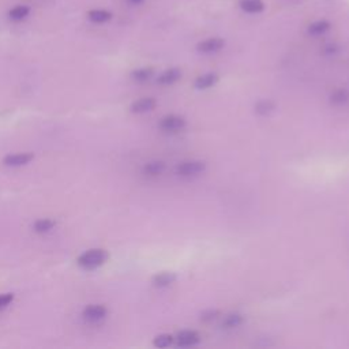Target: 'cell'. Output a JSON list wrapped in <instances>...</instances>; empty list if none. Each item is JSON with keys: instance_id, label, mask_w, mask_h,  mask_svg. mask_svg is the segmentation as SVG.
Listing matches in <instances>:
<instances>
[{"instance_id": "6da1fadb", "label": "cell", "mask_w": 349, "mask_h": 349, "mask_svg": "<svg viewBox=\"0 0 349 349\" xmlns=\"http://www.w3.org/2000/svg\"><path fill=\"white\" fill-rule=\"evenodd\" d=\"M109 254L104 248H92L87 250L82 255H79L77 259L79 267H82L85 270H94L104 265L105 262L108 261Z\"/></svg>"}, {"instance_id": "7a4b0ae2", "label": "cell", "mask_w": 349, "mask_h": 349, "mask_svg": "<svg viewBox=\"0 0 349 349\" xmlns=\"http://www.w3.org/2000/svg\"><path fill=\"white\" fill-rule=\"evenodd\" d=\"M206 169V164L204 161H184L176 166V174L180 178H192L198 176Z\"/></svg>"}, {"instance_id": "3957f363", "label": "cell", "mask_w": 349, "mask_h": 349, "mask_svg": "<svg viewBox=\"0 0 349 349\" xmlns=\"http://www.w3.org/2000/svg\"><path fill=\"white\" fill-rule=\"evenodd\" d=\"M108 310L103 304H90L83 310V319L87 323H100L101 320H104L107 318Z\"/></svg>"}, {"instance_id": "277c9868", "label": "cell", "mask_w": 349, "mask_h": 349, "mask_svg": "<svg viewBox=\"0 0 349 349\" xmlns=\"http://www.w3.org/2000/svg\"><path fill=\"white\" fill-rule=\"evenodd\" d=\"M184 126H186V120L182 116H176V115L162 117L160 121V129L165 133H178L184 129Z\"/></svg>"}, {"instance_id": "5b68a950", "label": "cell", "mask_w": 349, "mask_h": 349, "mask_svg": "<svg viewBox=\"0 0 349 349\" xmlns=\"http://www.w3.org/2000/svg\"><path fill=\"white\" fill-rule=\"evenodd\" d=\"M225 41L220 37H212L208 38V40H204L201 41L198 45H196V49L201 54H214V52H218L224 48Z\"/></svg>"}, {"instance_id": "8992f818", "label": "cell", "mask_w": 349, "mask_h": 349, "mask_svg": "<svg viewBox=\"0 0 349 349\" xmlns=\"http://www.w3.org/2000/svg\"><path fill=\"white\" fill-rule=\"evenodd\" d=\"M34 158L33 153H15L6 156L3 160V164L6 166H22L29 164Z\"/></svg>"}, {"instance_id": "52a82bcc", "label": "cell", "mask_w": 349, "mask_h": 349, "mask_svg": "<svg viewBox=\"0 0 349 349\" xmlns=\"http://www.w3.org/2000/svg\"><path fill=\"white\" fill-rule=\"evenodd\" d=\"M156 100L152 98V97H145V98H141V100H137L135 103L131 104L130 109L133 113H146L153 111L156 108Z\"/></svg>"}, {"instance_id": "ba28073f", "label": "cell", "mask_w": 349, "mask_h": 349, "mask_svg": "<svg viewBox=\"0 0 349 349\" xmlns=\"http://www.w3.org/2000/svg\"><path fill=\"white\" fill-rule=\"evenodd\" d=\"M200 340V334L196 332H192V330H184L176 337V342L179 346H192V345L198 344Z\"/></svg>"}, {"instance_id": "9c48e42d", "label": "cell", "mask_w": 349, "mask_h": 349, "mask_svg": "<svg viewBox=\"0 0 349 349\" xmlns=\"http://www.w3.org/2000/svg\"><path fill=\"white\" fill-rule=\"evenodd\" d=\"M217 82H218V75L216 72H208V74L198 77L194 82V86L198 90H206L209 87L214 86Z\"/></svg>"}, {"instance_id": "30bf717a", "label": "cell", "mask_w": 349, "mask_h": 349, "mask_svg": "<svg viewBox=\"0 0 349 349\" xmlns=\"http://www.w3.org/2000/svg\"><path fill=\"white\" fill-rule=\"evenodd\" d=\"M180 78H182V71L179 68H169L160 74L157 82L160 85H172V83L178 82Z\"/></svg>"}, {"instance_id": "8fae6325", "label": "cell", "mask_w": 349, "mask_h": 349, "mask_svg": "<svg viewBox=\"0 0 349 349\" xmlns=\"http://www.w3.org/2000/svg\"><path fill=\"white\" fill-rule=\"evenodd\" d=\"M176 275L174 273H160V275L154 276L153 280H152V283H153V285L156 288H166L169 287V285H172V284L176 281Z\"/></svg>"}, {"instance_id": "7c38bea8", "label": "cell", "mask_w": 349, "mask_h": 349, "mask_svg": "<svg viewBox=\"0 0 349 349\" xmlns=\"http://www.w3.org/2000/svg\"><path fill=\"white\" fill-rule=\"evenodd\" d=\"M239 6L244 13L248 14H258L265 9V5L262 3V0H240Z\"/></svg>"}, {"instance_id": "4fadbf2b", "label": "cell", "mask_w": 349, "mask_h": 349, "mask_svg": "<svg viewBox=\"0 0 349 349\" xmlns=\"http://www.w3.org/2000/svg\"><path fill=\"white\" fill-rule=\"evenodd\" d=\"M87 18L93 23H105V22L112 19V14L107 11V10H90L87 13Z\"/></svg>"}, {"instance_id": "5bb4252c", "label": "cell", "mask_w": 349, "mask_h": 349, "mask_svg": "<svg viewBox=\"0 0 349 349\" xmlns=\"http://www.w3.org/2000/svg\"><path fill=\"white\" fill-rule=\"evenodd\" d=\"M165 170V164L162 161H150L143 166V173L146 176H160Z\"/></svg>"}, {"instance_id": "9a60e30c", "label": "cell", "mask_w": 349, "mask_h": 349, "mask_svg": "<svg viewBox=\"0 0 349 349\" xmlns=\"http://www.w3.org/2000/svg\"><path fill=\"white\" fill-rule=\"evenodd\" d=\"M55 225H56V222L54 220H51V218H41V220H37L34 222L33 229L34 232L37 233H46L52 231L55 228Z\"/></svg>"}, {"instance_id": "2e32d148", "label": "cell", "mask_w": 349, "mask_h": 349, "mask_svg": "<svg viewBox=\"0 0 349 349\" xmlns=\"http://www.w3.org/2000/svg\"><path fill=\"white\" fill-rule=\"evenodd\" d=\"M330 29V23L328 21H315L308 26V33L311 36H320Z\"/></svg>"}, {"instance_id": "e0dca14e", "label": "cell", "mask_w": 349, "mask_h": 349, "mask_svg": "<svg viewBox=\"0 0 349 349\" xmlns=\"http://www.w3.org/2000/svg\"><path fill=\"white\" fill-rule=\"evenodd\" d=\"M29 7H26V6H15L14 9H11L9 11V17L13 21H22V19H25L29 15Z\"/></svg>"}, {"instance_id": "ac0fdd59", "label": "cell", "mask_w": 349, "mask_h": 349, "mask_svg": "<svg viewBox=\"0 0 349 349\" xmlns=\"http://www.w3.org/2000/svg\"><path fill=\"white\" fill-rule=\"evenodd\" d=\"M349 101V92L345 90V89H340V90H336L330 96V103L334 105H342L346 104Z\"/></svg>"}, {"instance_id": "d6986e66", "label": "cell", "mask_w": 349, "mask_h": 349, "mask_svg": "<svg viewBox=\"0 0 349 349\" xmlns=\"http://www.w3.org/2000/svg\"><path fill=\"white\" fill-rule=\"evenodd\" d=\"M153 77V70L152 68H138V70L133 71L131 78L137 82H146Z\"/></svg>"}, {"instance_id": "ffe728a7", "label": "cell", "mask_w": 349, "mask_h": 349, "mask_svg": "<svg viewBox=\"0 0 349 349\" xmlns=\"http://www.w3.org/2000/svg\"><path fill=\"white\" fill-rule=\"evenodd\" d=\"M241 322H243V316L240 314H229V315L225 316L224 322H222V326L225 329H233L240 326Z\"/></svg>"}, {"instance_id": "44dd1931", "label": "cell", "mask_w": 349, "mask_h": 349, "mask_svg": "<svg viewBox=\"0 0 349 349\" xmlns=\"http://www.w3.org/2000/svg\"><path fill=\"white\" fill-rule=\"evenodd\" d=\"M173 342V337L170 334H160L153 340V345L156 348H166Z\"/></svg>"}, {"instance_id": "7402d4cb", "label": "cell", "mask_w": 349, "mask_h": 349, "mask_svg": "<svg viewBox=\"0 0 349 349\" xmlns=\"http://www.w3.org/2000/svg\"><path fill=\"white\" fill-rule=\"evenodd\" d=\"M275 109V104L271 103V101H261V103H258L257 105H255V111H257V113H259V115H267V113H270L271 111Z\"/></svg>"}, {"instance_id": "603a6c76", "label": "cell", "mask_w": 349, "mask_h": 349, "mask_svg": "<svg viewBox=\"0 0 349 349\" xmlns=\"http://www.w3.org/2000/svg\"><path fill=\"white\" fill-rule=\"evenodd\" d=\"M13 300H14L13 293H3V295H0V310L7 307V306H9Z\"/></svg>"}, {"instance_id": "cb8c5ba5", "label": "cell", "mask_w": 349, "mask_h": 349, "mask_svg": "<svg viewBox=\"0 0 349 349\" xmlns=\"http://www.w3.org/2000/svg\"><path fill=\"white\" fill-rule=\"evenodd\" d=\"M217 315H218V312L217 311H208V312H204L201 318H202V320H205V322H209V320L216 319Z\"/></svg>"}, {"instance_id": "d4e9b609", "label": "cell", "mask_w": 349, "mask_h": 349, "mask_svg": "<svg viewBox=\"0 0 349 349\" xmlns=\"http://www.w3.org/2000/svg\"><path fill=\"white\" fill-rule=\"evenodd\" d=\"M126 2L131 6H138V5H141L143 0H126Z\"/></svg>"}]
</instances>
